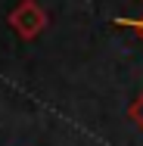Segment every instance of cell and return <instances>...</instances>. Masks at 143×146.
Segmentation results:
<instances>
[{"label":"cell","instance_id":"obj_3","mask_svg":"<svg viewBox=\"0 0 143 146\" xmlns=\"http://www.w3.org/2000/svg\"><path fill=\"white\" fill-rule=\"evenodd\" d=\"M118 25H124V28H134V31L143 37V16H140V19H118Z\"/></svg>","mask_w":143,"mask_h":146},{"label":"cell","instance_id":"obj_2","mask_svg":"<svg viewBox=\"0 0 143 146\" xmlns=\"http://www.w3.org/2000/svg\"><path fill=\"white\" fill-rule=\"evenodd\" d=\"M128 118H131V121H134V124L143 131V93L134 100V103H131V106H128Z\"/></svg>","mask_w":143,"mask_h":146},{"label":"cell","instance_id":"obj_1","mask_svg":"<svg viewBox=\"0 0 143 146\" xmlns=\"http://www.w3.org/2000/svg\"><path fill=\"white\" fill-rule=\"evenodd\" d=\"M9 25H13V31L22 40H34L50 25V16H47V9L37 0H19L13 6V13H9Z\"/></svg>","mask_w":143,"mask_h":146}]
</instances>
